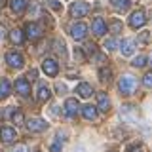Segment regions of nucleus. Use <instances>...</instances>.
Instances as JSON below:
<instances>
[{"instance_id":"obj_1","label":"nucleus","mask_w":152,"mask_h":152,"mask_svg":"<svg viewBox=\"0 0 152 152\" xmlns=\"http://www.w3.org/2000/svg\"><path fill=\"white\" fill-rule=\"evenodd\" d=\"M118 89H120V93H122V95H131V93L137 89V80L133 78L131 74L122 76L120 82H118Z\"/></svg>"},{"instance_id":"obj_2","label":"nucleus","mask_w":152,"mask_h":152,"mask_svg":"<svg viewBox=\"0 0 152 152\" xmlns=\"http://www.w3.org/2000/svg\"><path fill=\"white\" fill-rule=\"evenodd\" d=\"M89 13V4L84 2V0H76L72 2V6H70V15L72 17H84Z\"/></svg>"},{"instance_id":"obj_3","label":"nucleus","mask_w":152,"mask_h":152,"mask_svg":"<svg viewBox=\"0 0 152 152\" xmlns=\"http://www.w3.org/2000/svg\"><path fill=\"white\" fill-rule=\"evenodd\" d=\"M17 139V133L13 127H10V126H2L0 127V141L4 142V145H10V142H13Z\"/></svg>"},{"instance_id":"obj_4","label":"nucleus","mask_w":152,"mask_h":152,"mask_svg":"<svg viewBox=\"0 0 152 152\" xmlns=\"http://www.w3.org/2000/svg\"><path fill=\"white\" fill-rule=\"evenodd\" d=\"M86 34H88V25L86 23H74L70 27V36L74 40H82V38H86Z\"/></svg>"},{"instance_id":"obj_5","label":"nucleus","mask_w":152,"mask_h":152,"mask_svg":"<svg viewBox=\"0 0 152 152\" xmlns=\"http://www.w3.org/2000/svg\"><path fill=\"white\" fill-rule=\"evenodd\" d=\"M146 23V15H145V12L142 10H137V12H133L131 13V17H129V25L133 28H141L142 25Z\"/></svg>"},{"instance_id":"obj_6","label":"nucleus","mask_w":152,"mask_h":152,"mask_svg":"<svg viewBox=\"0 0 152 152\" xmlns=\"http://www.w3.org/2000/svg\"><path fill=\"white\" fill-rule=\"evenodd\" d=\"M6 63L12 66V69H21L25 61H23L21 53H17V51H10V53L6 55Z\"/></svg>"},{"instance_id":"obj_7","label":"nucleus","mask_w":152,"mask_h":152,"mask_svg":"<svg viewBox=\"0 0 152 152\" xmlns=\"http://www.w3.org/2000/svg\"><path fill=\"white\" fill-rule=\"evenodd\" d=\"M42 32H44V28L38 25V23H28L27 28H25V34H27V38H31V40H38V38L42 36Z\"/></svg>"},{"instance_id":"obj_8","label":"nucleus","mask_w":152,"mask_h":152,"mask_svg":"<svg viewBox=\"0 0 152 152\" xmlns=\"http://www.w3.org/2000/svg\"><path fill=\"white\" fill-rule=\"evenodd\" d=\"M48 127V124L42 120V118H31V120L27 122V129L31 133H38V131H44Z\"/></svg>"},{"instance_id":"obj_9","label":"nucleus","mask_w":152,"mask_h":152,"mask_svg":"<svg viewBox=\"0 0 152 152\" xmlns=\"http://www.w3.org/2000/svg\"><path fill=\"white\" fill-rule=\"evenodd\" d=\"M42 70H44L48 76H57V72H59L57 61L55 59H44V63H42Z\"/></svg>"},{"instance_id":"obj_10","label":"nucleus","mask_w":152,"mask_h":152,"mask_svg":"<svg viewBox=\"0 0 152 152\" xmlns=\"http://www.w3.org/2000/svg\"><path fill=\"white\" fill-rule=\"evenodd\" d=\"M78 108H80V104L76 99H66L65 101V114L69 118H74L76 114H78Z\"/></svg>"},{"instance_id":"obj_11","label":"nucleus","mask_w":152,"mask_h":152,"mask_svg":"<svg viewBox=\"0 0 152 152\" xmlns=\"http://www.w3.org/2000/svg\"><path fill=\"white\" fill-rule=\"evenodd\" d=\"M15 91L19 95H23V97H27V95L31 93V84L27 82V78H17L15 80Z\"/></svg>"},{"instance_id":"obj_12","label":"nucleus","mask_w":152,"mask_h":152,"mask_svg":"<svg viewBox=\"0 0 152 152\" xmlns=\"http://www.w3.org/2000/svg\"><path fill=\"white\" fill-rule=\"evenodd\" d=\"M91 28H93L95 36H103L104 32H107V23L103 21V17H95L93 23H91Z\"/></svg>"},{"instance_id":"obj_13","label":"nucleus","mask_w":152,"mask_h":152,"mask_svg":"<svg viewBox=\"0 0 152 152\" xmlns=\"http://www.w3.org/2000/svg\"><path fill=\"white\" fill-rule=\"evenodd\" d=\"M120 50H122V53L126 55V57L133 55V51H135V40H131V38H126V40H122Z\"/></svg>"},{"instance_id":"obj_14","label":"nucleus","mask_w":152,"mask_h":152,"mask_svg":"<svg viewBox=\"0 0 152 152\" xmlns=\"http://www.w3.org/2000/svg\"><path fill=\"white\" fill-rule=\"evenodd\" d=\"M28 6V0H10V8L13 13H23Z\"/></svg>"},{"instance_id":"obj_15","label":"nucleus","mask_w":152,"mask_h":152,"mask_svg":"<svg viewBox=\"0 0 152 152\" xmlns=\"http://www.w3.org/2000/svg\"><path fill=\"white\" fill-rule=\"evenodd\" d=\"M97 108L101 112H107L108 108H110V101H108V97H107V93H97Z\"/></svg>"},{"instance_id":"obj_16","label":"nucleus","mask_w":152,"mask_h":152,"mask_svg":"<svg viewBox=\"0 0 152 152\" xmlns=\"http://www.w3.org/2000/svg\"><path fill=\"white\" fill-rule=\"evenodd\" d=\"M76 93H78L80 97L88 99V97H91V93H93V88H91V86H89V84L82 82V84H78V88H76Z\"/></svg>"},{"instance_id":"obj_17","label":"nucleus","mask_w":152,"mask_h":152,"mask_svg":"<svg viewBox=\"0 0 152 152\" xmlns=\"http://www.w3.org/2000/svg\"><path fill=\"white\" fill-rule=\"evenodd\" d=\"M10 40H12V44H23V40H25V32H23L21 28H13V31L10 32Z\"/></svg>"},{"instance_id":"obj_18","label":"nucleus","mask_w":152,"mask_h":152,"mask_svg":"<svg viewBox=\"0 0 152 152\" xmlns=\"http://www.w3.org/2000/svg\"><path fill=\"white\" fill-rule=\"evenodd\" d=\"M10 93H12V84H10L6 78L0 80V99H6Z\"/></svg>"},{"instance_id":"obj_19","label":"nucleus","mask_w":152,"mask_h":152,"mask_svg":"<svg viewBox=\"0 0 152 152\" xmlns=\"http://www.w3.org/2000/svg\"><path fill=\"white\" fill-rule=\"evenodd\" d=\"M82 114H84L86 120H95V118H97V108L91 107V104H86L82 108Z\"/></svg>"},{"instance_id":"obj_20","label":"nucleus","mask_w":152,"mask_h":152,"mask_svg":"<svg viewBox=\"0 0 152 152\" xmlns=\"http://www.w3.org/2000/svg\"><path fill=\"white\" fill-rule=\"evenodd\" d=\"M50 95H51L50 88H48V86H40V89H38V101H48Z\"/></svg>"},{"instance_id":"obj_21","label":"nucleus","mask_w":152,"mask_h":152,"mask_svg":"<svg viewBox=\"0 0 152 152\" xmlns=\"http://www.w3.org/2000/svg\"><path fill=\"white\" fill-rule=\"evenodd\" d=\"M110 2H112V6L116 10H120V12H126V10L129 8V4H131L129 0H110Z\"/></svg>"},{"instance_id":"obj_22","label":"nucleus","mask_w":152,"mask_h":152,"mask_svg":"<svg viewBox=\"0 0 152 152\" xmlns=\"http://www.w3.org/2000/svg\"><path fill=\"white\" fill-rule=\"evenodd\" d=\"M110 76H112V72H110V69H107V66H103V69L99 70V78H101V82H110Z\"/></svg>"},{"instance_id":"obj_23","label":"nucleus","mask_w":152,"mask_h":152,"mask_svg":"<svg viewBox=\"0 0 152 152\" xmlns=\"http://www.w3.org/2000/svg\"><path fill=\"white\" fill-rule=\"evenodd\" d=\"M12 120L21 126V124H23V112L21 110H13V108H12Z\"/></svg>"},{"instance_id":"obj_24","label":"nucleus","mask_w":152,"mask_h":152,"mask_svg":"<svg viewBox=\"0 0 152 152\" xmlns=\"http://www.w3.org/2000/svg\"><path fill=\"white\" fill-rule=\"evenodd\" d=\"M146 61H148V59H146V55H139V57H135V59H133V66H145L146 65Z\"/></svg>"},{"instance_id":"obj_25","label":"nucleus","mask_w":152,"mask_h":152,"mask_svg":"<svg viewBox=\"0 0 152 152\" xmlns=\"http://www.w3.org/2000/svg\"><path fill=\"white\" fill-rule=\"evenodd\" d=\"M116 40H114V38H107V40H104V50H108V51H114L116 50Z\"/></svg>"},{"instance_id":"obj_26","label":"nucleus","mask_w":152,"mask_h":152,"mask_svg":"<svg viewBox=\"0 0 152 152\" xmlns=\"http://www.w3.org/2000/svg\"><path fill=\"white\" fill-rule=\"evenodd\" d=\"M120 31H122V23L118 21V19H116V21H112V23H110V32H114V34H118Z\"/></svg>"},{"instance_id":"obj_27","label":"nucleus","mask_w":152,"mask_h":152,"mask_svg":"<svg viewBox=\"0 0 152 152\" xmlns=\"http://www.w3.org/2000/svg\"><path fill=\"white\" fill-rule=\"evenodd\" d=\"M55 51H57V53H61V55H65V53H66L65 44H63L61 40H55Z\"/></svg>"},{"instance_id":"obj_28","label":"nucleus","mask_w":152,"mask_h":152,"mask_svg":"<svg viewBox=\"0 0 152 152\" xmlns=\"http://www.w3.org/2000/svg\"><path fill=\"white\" fill-rule=\"evenodd\" d=\"M142 84L146 86V88H152V72H146L145 78H142Z\"/></svg>"},{"instance_id":"obj_29","label":"nucleus","mask_w":152,"mask_h":152,"mask_svg":"<svg viewBox=\"0 0 152 152\" xmlns=\"http://www.w3.org/2000/svg\"><path fill=\"white\" fill-rule=\"evenodd\" d=\"M48 6H50L51 10H61V4L57 2V0H48Z\"/></svg>"},{"instance_id":"obj_30","label":"nucleus","mask_w":152,"mask_h":152,"mask_svg":"<svg viewBox=\"0 0 152 152\" xmlns=\"http://www.w3.org/2000/svg\"><path fill=\"white\" fill-rule=\"evenodd\" d=\"M86 51H88V53H95L97 48H95V44H86Z\"/></svg>"},{"instance_id":"obj_31","label":"nucleus","mask_w":152,"mask_h":152,"mask_svg":"<svg viewBox=\"0 0 152 152\" xmlns=\"http://www.w3.org/2000/svg\"><path fill=\"white\" fill-rule=\"evenodd\" d=\"M10 152H27V146L25 145H19V146H15V148H12Z\"/></svg>"},{"instance_id":"obj_32","label":"nucleus","mask_w":152,"mask_h":152,"mask_svg":"<svg viewBox=\"0 0 152 152\" xmlns=\"http://www.w3.org/2000/svg\"><path fill=\"white\" fill-rule=\"evenodd\" d=\"M148 38H150V34H148V32H142V34L139 36V40L142 42V44H146V42H148Z\"/></svg>"},{"instance_id":"obj_33","label":"nucleus","mask_w":152,"mask_h":152,"mask_svg":"<svg viewBox=\"0 0 152 152\" xmlns=\"http://www.w3.org/2000/svg\"><path fill=\"white\" fill-rule=\"evenodd\" d=\"M36 76H38V70L36 69H31V70H28V78H31V80H36Z\"/></svg>"},{"instance_id":"obj_34","label":"nucleus","mask_w":152,"mask_h":152,"mask_svg":"<svg viewBox=\"0 0 152 152\" xmlns=\"http://www.w3.org/2000/svg\"><path fill=\"white\" fill-rule=\"evenodd\" d=\"M57 91H59V93H65V91H66V86H63V84H57Z\"/></svg>"}]
</instances>
